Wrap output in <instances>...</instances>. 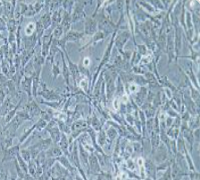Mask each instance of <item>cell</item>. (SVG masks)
<instances>
[{"label": "cell", "instance_id": "1", "mask_svg": "<svg viewBox=\"0 0 200 180\" xmlns=\"http://www.w3.org/2000/svg\"><path fill=\"white\" fill-rule=\"evenodd\" d=\"M165 52L168 54L169 61L168 65L171 63L173 61H175V47H174V30L171 31L166 34V47Z\"/></svg>", "mask_w": 200, "mask_h": 180}, {"label": "cell", "instance_id": "2", "mask_svg": "<svg viewBox=\"0 0 200 180\" xmlns=\"http://www.w3.org/2000/svg\"><path fill=\"white\" fill-rule=\"evenodd\" d=\"M174 28V47H175V61L177 62L179 52L182 48V28L180 25H176Z\"/></svg>", "mask_w": 200, "mask_h": 180}, {"label": "cell", "instance_id": "3", "mask_svg": "<svg viewBox=\"0 0 200 180\" xmlns=\"http://www.w3.org/2000/svg\"><path fill=\"white\" fill-rule=\"evenodd\" d=\"M130 36H131V33L128 31H123V32H119L118 34H116V37L114 40V44L116 45L117 50L118 51V52L120 54L123 52L122 50H123L126 42L129 40Z\"/></svg>", "mask_w": 200, "mask_h": 180}, {"label": "cell", "instance_id": "4", "mask_svg": "<svg viewBox=\"0 0 200 180\" xmlns=\"http://www.w3.org/2000/svg\"><path fill=\"white\" fill-rule=\"evenodd\" d=\"M147 92H148L147 87L140 86L139 90L136 93V95L134 96V98H132L133 101L135 102V104H136L138 107H141V106H143V104H144V100H145V98H146V95H147Z\"/></svg>", "mask_w": 200, "mask_h": 180}, {"label": "cell", "instance_id": "5", "mask_svg": "<svg viewBox=\"0 0 200 180\" xmlns=\"http://www.w3.org/2000/svg\"><path fill=\"white\" fill-rule=\"evenodd\" d=\"M97 22L95 21L93 17H87L85 23H84V27H85V33L88 35H93L96 32L97 30Z\"/></svg>", "mask_w": 200, "mask_h": 180}, {"label": "cell", "instance_id": "6", "mask_svg": "<svg viewBox=\"0 0 200 180\" xmlns=\"http://www.w3.org/2000/svg\"><path fill=\"white\" fill-rule=\"evenodd\" d=\"M84 3H77L76 6H75V9H74V14H73V16H72V19L71 22L72 23H75L77 22L79 19L83 18L85 14L84 12V6H83Z\"/></svg>", "mask_w": 200, "mask_h": 180}, {"label": "cell", "instance_id": "7", "mask_svg": "<svg viewBox=\"0 0 200 180\" xmlns=\"http://www.w3.org/2000/svg\"><path fill=\"white\" fill-rule=\"evenodd\" d=\"M125 95V86L124 83L122 82L121 78L119 77H117V86H116V97L120 98L121 96Z\"/></svg>", "mask_w": 200, "mask_h": 180}, {"label": "cell", "instance_id": "8", "mask_svg": "<svg viewBox=\"0 0 200 180\" xmlns=\"http://www.w3.org/2000/svg\"><path fill=\"white\" fill-rule=\"evenodd\" d=\"M137 4H138L139 6H142L141 7H142V9L145 11V12L147 11L148 13L154 14V15H157L159 13V11L156 10V9L150 4V2H142V1H140V2H137Z\"/></svg>", "mask_w": 200, "mask_h": 180}, {"label": "cell", "instance_id": "9", "mask_svg": "<svg viewBox=\"0 0 200 180\" xmlns=\"http://www.w3.org/2000/svg\"><path fill=\"white\" fill-rule=\"evenodd\" d=\"M188 126L192 131L198 129L199 128V115H191L188 122Z\"/></svg>", "mask_w": 200, "mask_h": 180}, {"label": "cell", "instance_id": "10", "mask_svg": "<svg viewBox=\"0 0 200 180\" xmlns=\"http://www.w3.org/2000/svg\"><path fill=\"white\" fill-rule=\"evenodd\" d=\"M134 83L137 84L138 86H145L146 85H147V81L146 80V78L143 75H135Z\"/></svg>", "mask_w": 200, "mask_h": 180}, {"label": "cell", "instance_id": "11", "mask_svg": "<svg viewBox=\"0 0 200 180\" xmlns=\"http://www.w3.org/2000/svg\"><path fill=\"white\" fill-rule=\"evenodd\" d=\"M179 133L180 132L179 128H169V130L166 132L167 136L169 138H171L172 140H176L179 135Z\"/></svg>", "mask_w": 200, "mask_h": 180}, {"label": "cell", "instance_id": "12", "mask_svg": "<svg viewBox=\"0 0 200 180\" xmlns=\"http://www.w3.org/2000/svg\"><path fill=\"white\" fill-rule=\"evenodd\" d=\"M118 131L116 130V128L111 127L110 128V129H108V131H107V138H109L110 141L116 140V138H118Z\"/></svg>", "mask_w": 200, "mask_h": 180}, {"label": "cell", "instance_id": "13", "mask_svg": "<svg viewBox=\"0 0 200 180\" xmlns=\"http://www.w3.org/2000/svg\"><path fill=\"white\" fill-rule=\"evenodd\" d=\"M31 84H32V78L31 77H26L22 81V88L24 91L28 93V95H31Z\"/></svg>", "mask_w": 200, "mask_h": 180}, {"label": "cell", "instance_id": "14", "mask_svg": "<svg viewBox=\"0 0 200 180\" xmlns=\"http://www.w3.org/2000/svg\"><path fill=\"white\" fill-rule=\"evenodd\" d=\"M132 73H135V75H144L146 73V69H145V67L142 66V65H137V66H133L132 67Z\"/></svg>", "mask_w": 200, "mask_h": 180}, {"label": "cell", "instance_id": "15", "mask_svg": "<svg viewBox=\"0 0 200 180\" xmlns=\"http://www.w3.org/2000/svg\"><path fill=\"white\" fill-rule=\"evenodd\" d=\"M135 50L137 51V53H139L142 57L146 55L148 53V50L146 48V46L145 44H137L135 46Z\"/></svg>", "mask_w": 200, "mask_h": 180}, {"label": "cell", "instance_id": "16", "mask_svg": "<svg viewBox=\"0 0 200 180\" xmlns=\"http://www.w3.org/2000/svg\"><path fill=\"white\" fill-rule=\"evenodd\" d=\"M92 125L93 128L94 129V131H101L102 127V124L101 123V121L97 118V116L94 115V116L93 117V120H92Z\"/></svg>", "mask_w": 200, "mask_h": 180}, {"label": "cell", "instance_id": "17", "mask_svg": "<svg viewBox=\"0 0 200 180\" xmlns=\"http://www.w3.org/2000/svg\"><path fill=\"white\" fill-rule=\"evenodd\" d=\"M106 140H107V135H106L105 131L103 129H102L100 133H99V143H100V145L103 146L105 144Z\"/></svg>", "mask_w": 200, "mask_h": 180}, {"label": "cell", "instance_id": "18", "mask_svg": "<svg viewBox=\"0 0 200 180\" xmlns=\"http://www.w3.org/2000/svg\"><path fill=\"white\" fill-rule=\"evenodd\" d=\"M50 132V134H51V137L56 140L58 141L59 140V131L58 128H52L51 130H49Z\"/></svg>", "mask_w": 200, "mask_h": 180}, {"label": "cell", "instance_id": "19", "mask_svg": "<svg viewBox=\"0 0 200 180\" xmlns=\"http://www.w3.org/2000/svg\"><path fill=\"white\" fill-rule=\"evenodd\" d=\"M124 119H125L126 123H127L128 125H130V126L134 125V123H135V116L132 115L131 114H126V115H125V118H124Z\"/></svg>", "mask_w": 200, "mask_h": 180}, {"label": "cell", "instance_id": "20", "mask_svg": "<svg viewBox=\"0 0 200 180\" xmlns=\"http://www.w3.org/2000/svg\"><path fill=\"white\" fill-rule=\"evenodd\" d=\"M62 33H63V29H62V27H61V26H58V27L54 30V32H53V36H55L56 40H58V39L62 35Z\"/></svg>", "mask_w": 200, "mask_h": 180}, {"label": "cell", "instance_id": "21", "mask_svg": "<svg viewBox=\"0 0 200 180\" xmlns=\"http://www.w3.org/2000/svg\"><path fill=\"white\" fill-rule=\"evenodd\" d=\"M35 29V24L33 23H29L28 25H27V27L25 28V33H26V35H32V32H33V30Z\"/></svg>", "mask_w": 200, "mask_h": 180}, {"label": "cell", "instance_id": "22", "mask_svg": "<svg viewBox=\"0 0 200 180\" xmlns=\"http://www.w3.org/2000/svg\"><path fill=\"white\" fill-rule=\"evenodd\" d=\"M174 122V118L170 116H166L165 117V125H166V128H170V126L172 125Z\"/></svg>", "mask_w": 200, "mask_h": 180}, {"label": "cell", "instance_id": "23", "mask_svg": "<svg viewBox=\"0 0 200 180\" xmlns=\"http://www.w3.org/2000/svg\"><path fill=\"white\" fill-rule=\"evenodd\" d=\"M52 72L54 74V78L57 77V76L59 74V69L58 66H56L55 64H53V68H52Z\"/></svg>", "mask_w": 200, "mask_h": 180}, {"label": "cell", "instance_id": "24", "mask_svg": "<svg viewBox=\"0 0 200 180\" xmlns=\"http://www.w3.org/2000/svg\"><path fill=\"white\" fill-rule=\"evenodd\" d=\"M89 63H90V61H89V59H88V58H86V59L84 60V66H87V65H89Z\"/></svg>", "mask_w": 200, "mask_h": 180}]
</instances>
